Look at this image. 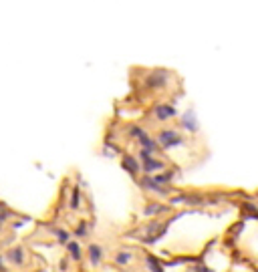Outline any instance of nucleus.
Returning a JSON list of instances; mask_svg holds the SVG:
<instances>
[{"mask_svg":"<svg viewBox=\"0 0 258 272\" xmlns=\"http://www.w3.org/2000/svg\"><path fill=\"white\" fill-rule=\"evenodd\" d=\"M85 206V194L81 190V186H73L69 192V200H67V208L71 212H81Z\"/></svg>","mask_w":258,"mask_h":272,"instance_id":"obj_6","label":"nucleus"},{"mask_svg":"<svg viewBox=\"0 0 258 272\" xmlns=\"http://www.w3.org/2000/svg\"><path fill=\"white\" fill-rule=\"evenodd\" d=\"M87 258H89V264H91L93 268H99V266L103 264V260H105V250H103V246L91 242V244L87 246Z\"/></svg>","mask_w":258,"mask_h":272,"instance_id":"obj_8","label":"nucleus"},{"mask_svg":"<svg viewBox=\"0 0 258 272\" xmlns=\"http://www.w3.org/2000/svg\"><path fill=\"white\" fill-rule=\"evenodd\" d=\"M146 262H148V266H150L152 272H164V266H162L154 256H146Z\"/></svg>","mask_w":258,"mask_h":272,"instance_id":"obj_13","label":"nucleus"},{"mask_svg":"<svg viewBox=\"0 0 258 272\" xmlns=\"http://www.w3.org/2000/svg\"><path fill=\"white\" fill-rule=\"evenodd\" d=\"M65 248H67V256L71 258V262H81L83 260V256H85V250H83V246H81V242L75 238H71L67 244H65Z\"/></svg>","mask_w":258,"mask_h":272,"instance_id":"obj_9","label":"nucleus"},{"mask_svg":"<svg viewBox=\"0 0 258 272\" xmlns=\"http://www.w3.org/2000/svg\"><path fill=\"white\" fill-rule=\"evenodd\" d=\"M121 168L125 172H129V176H132L134 180H138L142 176V164H140L138 156H134V154H123L121 156Z\"/></svg>","mask_w":258,"mask_h":272,"instance_id":"obj_5","label":"nucleus"},{"mask_svg":"<svg viewBox=\"0 0 258 272\" xmlns=\"http://www.w3.org/2000/svg\"><path fill=\"white\" fill-rule=\"evenodd\" d=\"M71 234H73L77 240L87 238V236H89V222H87V220H79L77 226H75V230H73Z\"/></svg>","mask_w":258,"mask_h":272,"instance_id":"obj_12","label":"nucleus"},{"mask_svg":"<svg viewBox=\"0 0 258 272\" xmlns=\"http://www.w3.org/2000/svg\"><path fill=\"white\" fill-rule=\"evenodd\" d=\"M5 260L9 264V268L15 272H23L29 268V262H31V250L25 246V244H11L5 252Z\"/></svg>","mask_w":258,"mask_h":272,"instance_id":"obj_2","label":"nucleus"},{"mask_svg":"<svg viewBox=\"0 0 258 272\" xmlns=\"http://www.w3.org/2000/svg\"><path fill=\"white\" fill-rule=\"evenodd\" d=\"M172 210V206H168V204H162V202H148L146 206H144V210H142V214L146 216V218H160V216H164V214H168Z\"/></svg>","mask_w":258,"mask_h":272,"instance_id":"obj_7","label":"nucleus"},{"mask_svg":"<svg viewBox=\"0 0 258 272\" xmlns=\"http://www.w3.org/2000/svg\"><path fill=\"white\" fill-rule=\"evenodd\" d=\"M0 272H13V270L9 268V264H7L5 254H3V252H0Z\"/></svg>","mask_w":258,"mask_h":272,"instance_id":"obj_15","label":"nucleus"},{"mask_svg":"<svg viewBox=\"0 0 258 272\" xmlns=\"http://www.w3.org/2000/svg\"><path fill=\"white\" fill-rule=\"evenodd\" d=\"M156 142L160 146V150L168 152V150H174V148H180L186 144V138L176 129V127H164L156 133Z\"/></svg>","mask_w":258,"mask_h":272,"instance_id":"obj_3","label":"nucleus"},{"mask_svg":"<svg viewBox=\"0 0 258 272\" xmlns=\"http://www.w3.org/2000/svg\"><path fill=\"white\" fill-rule=\"evenodd\" d=\"M142 77H140V91L146 95H160L164 91L170 89L172 81H174V73L170 69H140Z\"/></svg>","mask_w":258,"mask_h":272,"instance_id":"obj_1","label":"nucleus"},{"mask_svg":"<svg viewBox=\"0 0 258 272\" xmlns=\"http://www.w3.org/2000/svg\"><path fill=\"white\" fill-rule=\"evenodd\" d=\"M134 260H136V254H134L132 250H127V248H121V250H117V252L113 254V262H115L117 266H121V268H127Z\"/></svg>","mask_w":258,"mask_h":272,"instance_id":"obj_10","label":"nucleus"},{"mask_svg":"<svg viewBox=\"0 0 258 272\" xmlns=\"http://www.w3.org/2000/svg\"><path fill=\"white\" fill-rule=\"evenodd\" d=\"M49 234L55 238V242L57 244H61V246H65L71 238H73V234L67 230V228H61V226H51L49 228Z\"/></svg>","mask_w":258,"mask_h":272,"instance_id":"obj_11","label":"nucleus"},{"mask_svg":"<svg viewBox=\"0 0 258 272\" xmlns=\"http://www.w3.org/2000/svg\"><path fill=\"white\" fill-rule=\"evenodd\" d=\"M152 117H154L156 121H160V123H166V121H172L174 117H178V111H176L174 105L160 101V103H156V105L152 107Z\"/></svg>","mask_w":258,"mask_h":272,"instance_id":"obj_4","label":"nucleus"},{"mask_svg":"<svg viewBox=\"0 0 258 272\" xmlns=\"http://www.w3.org/2000/svg\"><path fill=\"white\" fill-rule=\"evenodd\" d=\"M184 127H186V129H190V131H198V125H196V121H194L192 113H188V115L184 117Z\"/></svg>","mask_w":258,"mask_h":272,"instance_id":"obj_14","label":"nucleus"}]
</instances>
